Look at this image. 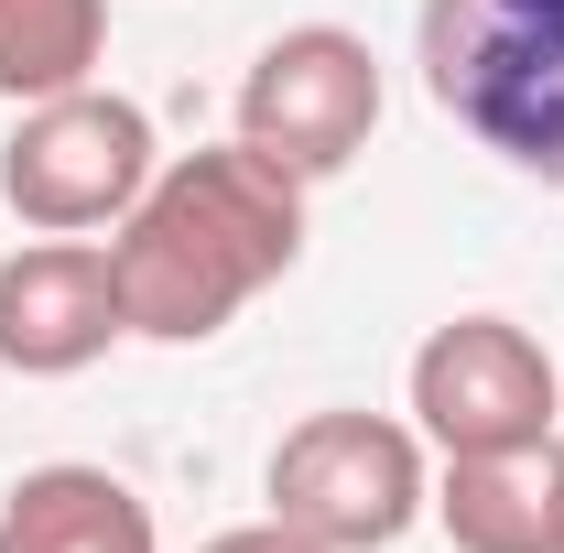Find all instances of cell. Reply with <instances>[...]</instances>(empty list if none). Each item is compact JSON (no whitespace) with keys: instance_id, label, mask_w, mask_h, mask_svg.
I'll return each instance as SVG.
<instances>
[{"instance_id":"cell-1","label":"cell","mask_w":564,"mask_h":553,"mask_svg":"<svg viewBox=\"0 0 564 553\" xmlns=\"http://www.w3.org/2000/svg\"><path fill=\"white\" fill-rule=\"evenodd\" d=\"M293 261H304V174H282L272 152H250V141L174 152L141 185V207L109 228L120 315L152 347H207Z\"/></svg>"},{"instance_id":"cell-2","label":"cell","mask_w":564,"mask_h":553,"mask_svg":"<svg viewBox=\"0 0 564 553\" xmlns=\"http://www.w3.org/2000/svg\"><path fill=\"white\" fill-rule=\"evenodd\" d=\"M423 87L478 152L564 196V0H423Z\"/></svg>"},{"instance_id":"cell-3","label":"cell","mask_w":564,"mask_h":553,"mask_svg":"<svg viewBox=\"0 0 564 553\" xmlns=\"http://www.w3.org/2000/svg\"><path fill=\"white\" fill-rule=\"evenodd\" d=\"M163 174L152 152V109L120 87H66V98H33L11 141H0V207L44 239H87V228H120L141 207V185Z\"/></svg>"},{"instance_id":"cell-4","label":"cell","mask_w":564,"mask_h":553,"mask_svg":"<svg viewBox=\"0 0 564 553\" xmlns=\"http://www.w3.org/2000/svg\"><path fill=\"white\" fill-rule=\"evenodd\" d=\"M272 521H293L326 553H391L434 510V467L423 434L391 413H304L272 445Z\"/></svg>"},{"instance_id":"cell-5","label":"cell","mask_w":564,"mask_h":553,"mask_svg":"<svg viewBox=\"0 0 564 553\" xmlns=\"http://www.w3.org/2000/svg\"><path fill=\"white\" fill-rule=\"evenodd\" d=\"M554 423H564V369L543 358L532 326L456 315L413 347V434L434 456H521V445H554Z\"/></svg>"},{"instance_id":"cell-6","label":"cell","mask_w":564,"mask_h":553,"mask_svg":"<svg viewBox=\"0 0 564 553\" xmlns=\"http://www.w3.org/2000/svg\"><path fill=\"white\" fill-rule=\"evenodd\" d=\"M369 131H380V55L348 22H293V33H272L250 55V76H239V141L272 152L282 174L326 185V174H348L369 152Z\"/></svg>"},{"instance_id":"cell-7","label":"cell","mask_w":564,"mask_h":553,"mask_svg":"<svg viewBox=\"0 0 564 553\" xmlns=\"http://www.w3.org/2000/svg\"><path fill=\"white\" fill-rule=\"evenodd\" d=\"M120 337H131V315H120V282H109L98 239H33V250L0 261V369L76 380Z\"/></svg>"},{"instance_id":"cell-8","label":"cell","mask_w":564,"mask_h":553,"mask_svg":"<svg viewBox=\"0 0 564 553\" xmlns=\"http://www.w3.org/2000/svg\"><path fill=\"white\" fill-rule=\"evenodd\" d=\"M0 553H163L152 499L109 467H33L0 488Z\"/></svg>"},{"instance_id":"cell-9","label":"cell","mask_w":564,"mask_h":553,"mask_svg":"<svg viewBox=\"0 0 564 553\" xmlns=\"http://www.w3.org/2000/svg\"><path fill=\"white\" fill-rule=\"evenodd\" d=\"M434 521L456 553H554V445L521 456H445Z\"/></svg>"},{"instance_id":"cell-10","label":"cell","mask_w":564,"mask_h":553,"mask_svg":"<svg viewBox=\"0 0 564 553\" xmlns=\"http://www.w3.org/2000/svg\"><path fill=\"white\" fill-rule=\"evenodd\" d=\"M109 55V0H0V98H66Z\"/></svg>"},{"instance_id":"cell-11","label":"cell","mask_w":564,"mask_h":553,"mask_svg":"<svg viewBox=\"0 0 564 553\" xmlns=\"http://www.w3.org/2000/svg\"><path fill=\"white\" fill-rule=\"evenodd\" d=\"M196 553H326V543H304L293 521H239V532H207Z\"/></svg>"},{"instance_id":"cell-12","label":"cell","mask_w":564,"mask_h":553,"mask_svg":"<svg viewBox=\"0 0 564 553\" xmlns=\"http://www.w3.org/2000/svg\"><path fill=\"white\" fill-rule=\"evenodd\" d=\"M554 553H564V445H554Z\"/></svg>"}]
</instances>
